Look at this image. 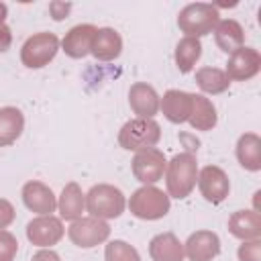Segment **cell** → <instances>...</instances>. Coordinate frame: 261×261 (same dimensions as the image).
Listing matches in <instances>:
<instances>
[{"label":"cell","mask_w":261,"mask_h":261,"mask_svg":"<svg viewBox=\"0 0 261 261\" xmlns=\"http://www.w3.org/2000/svg\"><path fill=\"white\" fill-rule=\"evenodd\" d=\"M198 181V161L192 153L175 155L165 167V186L167 196L184 200L192 194Z\"/></svg>","instance_id":"1"},{"label":"cell","mask_w":261,"mask_h":261,"mask_svg":"<svg viewBox=\"0 0 261 261\" xmlns=\"http://www.w3.org/2000/svg\"><path fill=\"white\" fill-rule=\"evenodd\" d=\"M124 206H126V198L122 190L112 184H96L86 194V208L90 216L100 220L118 218L124 212Z\"/></svg>","instance_id":"2"},{"label":"cell","mask_w":261,"mask_h":261,"mask_svg":"<svg viewBox=\"0 0 261 261\" xmlns=\"http://www.w3.org/2000/svg\"><path fill=\"white\" fill-rule=\"evenodd\" d=\"M218 8L214 4L208 2H192L186 4L179 14H177V27L181 33H186V37H204L208 33L214 31V27L218 24Z\"/></svg>","instance_id":"3"},{"label":"cell","mask_w":261,"mask_h":261,"mask_svg":"<svg viewBox=\"0 0 261 261\" xmlns=\"http://www.w3.org/2000/svg\"><path fill=\"white\" fill-rule=\"evenodd\" d=\"M161 126L153 118H133L126 120L118 130V145L126 151H145L159 143Z\"/></svg>","instance_id":"4"},{"label":"cell","mask_w":261,"mask_h":261,"mask_svg":"<svg viewBox=\"0 0 261 261\" xmlns=\"http://www.w3.org/2000/svg\"><path fill=\"white\" fill-rule=\"evenodd\" d=\"M171 208L169 196L155 186H141L130 194L128 210L141 220H159Z\"/></svg>","instance_id":"5"},{"label":"cell","mask_w":261,"mask_h":261,"mask_svg":"<svg viewBox=\"0 0 261 261\" xmlns=\"http://www.w3.org/2000/svg\"><path fill=\"white\" fill-rule=\"evenodd\" d=\"M59 51V39L55 33H35L20 47V61L29 69H41Z\"/></svg>","instance_id":"6"},{"label":"cell","mask_w":261,"mask_h":261,"mask_svg":"<svg viewBox=\"0 0 261 261\" xmlns=\"http://www.w3.org/2000/svg\"><path fill=\"white\" fill-rule=\"evenodd\" d=\"M69 241L80 249H92L110 237V226L106 220L94 218V216H82L77 220H71L67 228Z\"/></svg>","instance_id":"7"},{"label":"cell","mask_w":261,"mask_h":261,"mask_svg":"<svg viewBox=\"0 0 261 261\" xmlns=\"http://www.w3.org/2000/svg\"><path fill=\"white\" fill-rule=\"evenodd\" d=\"M133 175L143 184V186H153L155 181H159L165 173V167H167V159L163 155V151L151 147V149H145V151H139L133 161Z\"/></svg>","instance_id":"8"},{"label":"cell","mask_w":261,"mask_h":261,"mask_svg":"<svg viewBox=\"0 0 261 261\" xmlns=\"http://www.w3.org/2000/svg\"><path fill=\"white\" fill-rule=\"evenodd\" d=\"M198 188L206 202L220 204L230 192V179L226 171L218 165H206L198 171Z\"/></svg>","instance_id":"9"},{"label":"cell","mask_w":261,"mask_h":261,"mask_svg":"<svg viewBox=\"0 0 261 261\" xmlns=\"http://www.w3.org/2000/svg\"><path fill=\"white\" fill-rule=\"evenodd\" d=\"M63 234H65V228L61 224V218L53 214L37 216L27 224V239L41 249H51L63 239Z\"/></svg>","instance_id":"10"},{"label":"cell","mask_w":261,"mask_h":261,"mask_svg":"<svg viewBox=\"0 0 261 261\" xmlns=\"http://www.w3.org/2000/svg\"><path fill=\"white\" fill-rule=\"evenodd\" d=\"M259 71H261V53L245 45L237 49L234 53H230L226 61V69H224L228 80H234V82H247L255 77Z\"/></svg>","instance_id":"11"},{"label":"cell","mask_w":261,"mask_h":261,"mask_svg":"<svg viewBox=\"0 0 261 261\" xmlns=\"http://www.w3.org/2000/svg\"><path fill=\"white\" fill-rule=\"evenodd\" d=\"M20 196H22L24 206L39 216H47V214L55 212V208H57V200H55L53 190L39 179L27 181L20 190Z\"/></svg>","instance_id":"12"},{"label":"cell","mask_w":261,"mask_h":261,"mask_svg":"<svg viewBox=\"0 0 261 261\" xmlns=\"http://www.w3.org/2000/svg\"><path fill=\"white\" fill-rule=\"evenodd\" d=\"M184 253L190 261H212L220 253V239L212 230H196L184 243Z\"/></svg>","instance_id":"13"},{"label":"cell","mask_w":261,"mask_h":261,"mask_svg":"<svg viewBox=\"0 0 261 261\" xmlns=\"http://www.w3.org/2000/svg\"><path fill=\"white\" fill-rule=\"evenodd\" d=\"M128 106L137 118H153L159 112V96L153 86L137 82L128 90Z\"/></svg>","instance_id":"14"},{"label":"cell","mask_w":261,"mask_h":261,"mask_svg":"<svg viewBox=\"0 0 261 261\" xmlns=\"http://www.w3.org/2000/svg\"><path fill=\"white\" fill-rule=\"evenodd\" d=\"M96 31L98 29L94 24H75V27H71L65 33L63 41H61V49L71 59L86 57L90 53V49H92V39H94Z\"/></svg>","instance_id":"15"},{"label":"cell","mask_w":261,"mask_h":261,"mask_svg":"<svg viewBox=\"0 0 261 261\" xmlns=\"http://www.w3.org/2000/svg\"><path fill=\"white\" fill-rule=\"evenodd\" d=\"M159 108L169 122L173 124L188 122L190 112H192V94L184 90H167L163 98L159 100Z\"/></svg>","instance_id":"16"},{"label":"cell","mask_w":261,"mask_h":261,"mask_svg":"<svg viewBox=\"0 0 261 261\" xmlns=\"http://www.w3.org/2000/svg\"><path fill=\"white\" fill-rule=\"evenodd\" d=\"M90 53L98 61H114L122 53V37H120V33L116 29H110V27L98 29L94 39H92Z\"/></svg>","instance_id":"17"},{"label":"cell","mask_w":261,"mask_h":261,"mask_svg":"<svg viewBox=\"0 0 261 261\" xmlns=\"http://www.w3.org/2000/svg\"><path fill=\"white\" fill-rule=\"evenodd\" d=\"M228 230L241 241H255L261 237V216L255 210H237L228 218Z\"/></svg>","instance_id":"18"},{"label":"cell","mask_w":261,"mask_h":261,"mask_svg":"<svg viewBox=\"0 0 261 261\" xmlns=\"http://www.w3.org/2000/svg\"><path fill=\"white\" fill-rule=\"evenodd\" d=\"M149 255L153 261H184V243L173 232H159L149 243Z\"/></svg>","instance_id":"19"},{"label":"cell","mask_w":261,"mask_h":261,"mask_svg":"<svg viewBox=\"0 0 261 261\" xmlns=\"http://www.w3.org/2000/svg\"><path fill=\"white\" fill-rule=\"evenodd\" d=\"M188 122L196 130H212L218 122L216 106L212 104V100L204 94H192V112Z\"/></svg>","instance_id":"20"},{"label":"cell","mask_w":261,"mask_h":261,"mask_svg":"<svg viewBox=\"0 0 261 261\" xmlns=\"http://www.w3.org/2000/svg\"><path fill=\"white\" fill-rule=\"evenodd\" d=\"M237 159L243 169L247 171H259L261 169V139L257 133H245L239 137L234 147Z\"/></svg>","instance_id":"21"},{"label":"cell","mask_w":261,"mask_h":261,"mask_svg":"<svg viewBox=\"0 0 261 261\" xmlns=\"http://www.w3.org/2000/svg\"><path fill=\"white\" fill-rule=\"evenodd\" d=\"M214 39H216V45L220 47V51L234 53L237 49H241L245 45V31L239 20L224 18V20H218V24L214 27Z\"/></svg>","instance_id":"22"},{"label":"cell","mask_w":261,"mask_h":261,"mask_svg":"<svg viewBox=\"0 0 261 261\" xmlns=\"http://www.w3.org/2000/svg\"><path fill=\"white\" fill-rule=\"evenodd\" d=\"M57 208H59L61 218H65V220H77V218H82V212L86 208V194L82 192L80 184L69 181V184L63 186L61 196H59V202H57Z\"/></svg>","instance_id":"23"},{"label":"cell","mask_w":261,"mask_h":261,"mask_svg":"<svg viewBox=\"0 0 261 261\" xmlns=\"http://www.w3.org/2000/svg\"><path fill=\"white\" fill-rule=\"evenodd\" d=\"M24 130V114L16 106L0 108V147H8L18 141Z\"/></svg>","instance_id":"24"},{"label":"cell","mask_w":261,"mask_h":261,"mask_svg":"<svg viewBox=\"0 0 261 261\" xmlns=\"http://www.w3.org/2000/svg\"><path fill=\"white\" fill-rule=\"evenodd\" d=\"M200 55H202V43H200V39H196V37H184V39L177 41L173 57H175V65H177V69L181 73L192 71L194 65H196V61L200 59Z\"/></svg>","instance_id":"25"},{"label":"cell","mask_w":261,"mask_h":261,"mask_svg":"<svg viewBox=\"0 0 261 261\" xmlns=\"http://www.w3.org/2000/svg\"><path fill=\"white\" fill-rule=\"evenodd\" d=\"M196 84L204 94H222L228 90L230 80L224 69L218 67H200L196 71Z\"/></svg>","instance_id":"26"},{"label":"cell","mask_w":261,"mask_h":261,"mask_svg":"<svg viewBox=\"0 0 261 261\" xmlns=\"http://www.w3.org/2000/svg\"><path fill=\"white\" fill-rule=\"evenodd\" d=\"M104 259L106 261H141V255L139 251L128 245L126 241L122 239H114L106 245L104 249Z\"/></svg>","instance_id":"27"},{"label":"cell","mask_w":261,"mask_h":261,"mask_svg":"<svg viewBox=\"0 0 261 261\" xmlns=\"http://www.w3.org/2000/svg\"><path fill=\"white\" fill-rule=\"evenodd\" d=\"M18 241L10 230H0V261H14Z\"/></svg>","instance_id":"28"},{"label":"cell","mask_w":261,"mask_h":261,"mask_svg":"<svg viewBox=\"0 0 261 261\" xmlns=\"http://www.w3.org/2000/svg\"><path fill=\"white\" fill-rule=\"evenodd\" d=\"M237 255H239V261H261V243H259V239L243 241Z\"/></svg>","instance_id":"29"},{"label":"cell","mask_w":261,"mask_h":261,"mask_svg":"<svg viewBox=\"0 0 261 261\" xmlns=\"http://www.w3.org/2000/svg\"><path fill=\"white\" fill-rule=\"evenodd\" d=\"M14 216H16L14 206L6 198H0V230H4L14 220Z\"/></svg>","instance_id":"30"},{"label":"cell","mask_w":261,"mask_h":261,"mask_svg":"<svg viewBox=\"0 0 261 261\" xmlns=\"http://www.w3.org/2000/svg\"><path fill=\"white\" fill-rule=\"evenodd\" d=\"M69 10H71V4H69V2H51V4H49V12H51V16H53L55 20L67 18Z\"/></svg>","instance_id":"31"},{"label":"cell","mask_w":261,"mask_h":261,"mask_svg":"<svg viewBox=\"0 0 261 261\" xmlns=\"http://www.w3.org/2000/svg\"><path fill=\"white\" fill-rule=\"evenodd\" d=\"M12 45V31L8 24H0V53H6Z\"/></svg>","instance_id":"32"},{"label":"cell","mask_w":261,"mask_h":261,"mask_svg":"<svg viewBox=\"0 0 261 261\" xmlns=\"http://www.w3.org/2000/svg\"><path fill=\"white\" fill-rule=\"evenodd\" d=\"M31 261H61V257H59L53 249H41V251H37V253L33 255Z\"/></svg>","instance_id":"33"},{"label":"cell","mask_w":261,"mask_h":261,"mask_svg":"<svg viewBox=\"0 0 261 261\" xmlns=\"http://www.w3.org/2000/svg\"><path fill=\"white\" fill-rule=\"evenodd\" d=\"M8 16V6L4 2H0V24H4V18Z\"/></svg>","instance_id":"34"}]
</instances>
